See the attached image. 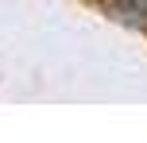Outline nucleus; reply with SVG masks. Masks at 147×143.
I'll return each instance as SVG.
<instances>
[{
    "mask_svg": "<svg viewBox=\"0 0 147 143\" xmlns=\"http://www.w3.org/2000/svg\"><path fill=\"white\" fill-rule=\"evenodd\" d=\"M116 19L147 23V0H116Z\"/></svg>",
    "mask_w": 147,
    "mask_h": 143,
    "instance_id": "1",
    "label": "nucleus"
}]
</instances>
